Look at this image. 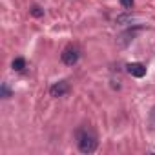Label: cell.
Wrapping results in <instances>:
<instances>
[{"label":"cell","instance_id":"1","mask_svg":"<svg viewBox=\"0 0 155 155\" xmlns=\"http://www.w3.org/2000/svg\"><path fill=\"white\" fill-rule=\"evenodd\" d=\"M77 144H79V150L82 153H93L97 150V135L88 130V128H79L77 130Z\"/></svg>","mask_w":155,"mask_h":155},{"label":"cell","instance_id":"6","mask_svg":"<svg viewBox=\"0 0 155 155\" xmlns=\"http://www.w3.org/2000/svg\"><path fill=\"white\" fill-rule=\"evenodd\" d=\"M2 97H4V99H9V97H11V90L8 88V84H6V82L2 84Z\"/></svg>","mask_w":155,"mask_h":155},{"label":"cell","instance_id":"5","mask_svg":"<svg viewBox=\"0 0 155 155\" xmlns=\"http://www.w3.org/2000/svg\"><path fill=\"white\" fill-rule=\"evenodd\" d=\"M13 69L15 71H24V68H26V58H22V57H17L15 60H13Z\"/></svg>","mask_w":155,"mask_h":155},{"label":"cell","instance_id":"2","mask_svg":"<svg viewBox=\"0 0 155 155\" xmlns=\"http://www.w3.org/2000/svg\"><path fill=\"white\" fill-rule=\"evenodd\" d=\"M79 58H81V51H79V48H75V46H68V48L62 51V55H60V60H62L66 66L77 64V62H79Z\"/></svg>","mask_w":155,"mask_h":155},{"label":"cell","instance_id":"9","mask_svg":"<svg viewBox=\"0 0 155 155\" xmlns=\"http://www.w3.org/2000/svg\"><path fill=\"white\" fill-rule=\"evenodd\" d=\"M151 120H153V122H155V106H153V108H151Z\"/></svg>","mask_w":155,"mask_h":155},{"label":"cell","instance_id":"8","mask_svg":"<svg viewBox=\"0 0 155 155\" xmlns=\"http://www.w3.org/2000/svg\"><path fill=\"white\" fill-rule=\"evenodd\" d=\"M31 15H33V17H42V15H44V11H42L38 6H33V8H31Z\"/></svg>","mask_w":155,"mask_h":155},{"label":"cell","instance_id":"4","mask_svg":"<svg viewBox=\"0 0 155 155\" xmlns=\"http://www.w3.org/2000/svg\"><path fill=\"white\" fill-rule=\"evenodd\" d=\"M68 91H69V84H68L66 81H60V82L53 84V86H51V90H49L51 97H62V95H66Z\"/></svg>","mask_w":155,"mask_h":155},{"label":"cell","instance_id":"7","mask_svg":"<svg viewBox=\"0 0 155 155\" xmlns=\"http://www.w3.org/2000/svg\"><path fill=\"white\" fill-rule=\"evenodd\" d=\"M133 4H135L133 0H120V6H122L124 9H131V8H133Z\"/></svg>","mask_w":155,"mask_h":155},{"label":"cell","instance_id":"3","mask_svg":"<svg viewBox=\"0 0 155 155\" xmlns=\"http://www.w3.org/2000/svg\"><path fill=\"white\" fill-rule=\"evenodd\" d=\"M126 69H128V73L131 77H135V79H142V77L146 75V66L140 64V62H130L126 66Z\"/></svg>","mask_w":155,"mask_h":155}]
</instances>
